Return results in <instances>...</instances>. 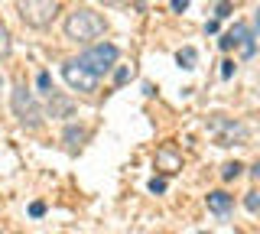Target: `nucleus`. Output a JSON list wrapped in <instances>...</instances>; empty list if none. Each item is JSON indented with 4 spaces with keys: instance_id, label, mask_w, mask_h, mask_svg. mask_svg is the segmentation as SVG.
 <instances>
[{
    "instance_id": "f257e3e1",
    "label": "nucleus",
    "mask_w": 260,
    "mask_h": 234,
    "mask_svg": "<svg viewBox=\"0 0 260 234\" xmlns=\"http://www.w3.org/2000/svg\"><path fill=\"white\" fill-rule=\"evenodd\" d=\"M104 33H108V20L88 7H78L65 17V39H72V43H91Z\"/></svg>"
},
{
    "instance_id": "f03ea898",
    "label": "nucleus",
    "mask_w": 260,
    "mask_h": 234,
    "mask_svg": "<svg viewBox=\"0 0 260 234\" xmlns=\"http://www.w3.org/2000/svg\"><path fill=\"white\" fill-rule=\"evenodd\" d=\"M10 101H13V114H16V120H20L26 130H39L43 127V108L36 104V98L29 94V88L23 85V82H16L13 85V94H10Z\"/></svg>"
},
{
    "instance_id": "7ed1b4c3",
    "label": "nucleus",
    "mask_w": 260,
    "mask_h": 234,
    "mask_svg": "<svg viewBox=\"0 0 260 234\" xmlns=\"http://www.w3.org/2000/svg\"><path fill=\"white\" fill-rule=\"evenodd\" d=\"M59 17V0H20V20L29 29H46Z\"/></svg>"
},
{
    "instance_id": "20e7f679",
    "label": "nucleus",
    "mask_w": 260,
    "mask_h": 234,
    "mask_svg": "<svg viewBox=\"0 0 260 234\" xmlns=\"http://www.w3.org/2000/svg\"><path fill=\"white\" fill-rule=\"evenodd\" d=\"M117 46H111V43H101V46H91L88 52H81V65H85L88 72H94L98 78L101 75H108V72L114 69V62H117Z\"/></svg>"
},
{
    "instance_id": "39448f33",
    "label": "nucleus",
    "mask_w": 260,
    "mask_h": 234,
    "mask_svg": "<svg viewBox=\"0 0 260 234\" xmlns=\"http://www.w3.org/2000/svg\"><path fill=\"white\" fill-rule=\"evenodd\" d=\"M208 130L215 133L218 147H234V143H244V137H247L244 124H238V120H231V117H221V114H215L208 120Z\"/></svg>"
},
{
    "instance_id": "423d86ee",
    "label": "nucleus",
    "mask_w": 260,
    "mask_h": 234,
    "mask_svg": "<svg viewBox=\"0 0 260 234\" xmlns=\"http://www.w3.org/2000/svg\"><path fill=\"white\" fill-rule=\"evenodd\" d=\"M62 78L69 82V88H75V91H85V94H94L98 91V75H94V72H88L78 59H72V62H65V65H62Z\"/></svg>"
},
{
    "instance_id": "0eeeda50",
    "label": "nucleus",
    "mask_w": 260,
    "mask_h": 234,
    "mask_svg": "<svg viewBox=\"0 0 260 234\" xmlns=\"http://www.w3.org/2000/svg\"><path fill=\"white\" fill-rule=\"evenodd\" d=\"M46 111H49V117H69L75 111V104L65 98V94H59L55 88H49L46 91Z\"/></svg>"
},
{
    "instance_id": "6e6552de",
    "label": "nucleus",
    "mask_w": 260,
    "mask_h": 234,
    "mask_svg": "<svg viewBox=\"0 0 260 234\" xmlns=\"http://www.w3.org/2000/svg\"><path fill=\"white\" fill-rule=\"evenodd\" d=\"M208 208L215 215H228L234 208V198L228 195V192H208Z\"/></svg>"
},
{
    "instance_id": "1a4fd4ad",
    "label": "nucleus",
    "mask_w": 260,
    "mask_h": 234,
    "mask_svg": "<svg viewBox=\"0 0 260 234\" xmlns=\"http://www.w3.org/2000/svg\"><path fill=\"white\" fill-rule=\"evenodd\" d=\"M88 140V130L85 127H78V124H69L65 127V143H69V150L75 153V150H81V143Z\"/></svg>"
},
{
    "instance_id": "9d476101",
    "label": "nucleus",
    "mask_w": 260,
    "mask_h": 234,
    "mask_svg": "<svg viewBox=\"0 0 260 234\" xmlns=\"http://www.w3.org/2000/svg\"><path fill=\"white\" fill-rule=\"evenodd\" d=\"M156 163L159 166H166V173H176L179 166H182V159L176 156V153H169V150H162V153H156Z\"/></svg>"
},
{
    "instance_id": "9b49d317",
    "label": "nucleus",
    "mask_w": 260,
    "mask_h": 234,
    "mask_svg": "<svg viewBox=\"0 0 260 234\" xmlns=\"http://www.w3.org/2000/svg\"><path fill=\"white\" fill-rule=\"evenodd\" d=\"M10 52H13V39H10V29H7V23L0 20V59H7Z\"/></svg>"
},
{
    "instance_id": "f8f14e48",
    "label": "nucleus",
    "mask_w": 260,
    "mask_h": 234,
    "mask_svg": "<svg viewBox=\"0 0 260 234\" xmlns=\"http://www.w3.org/2000/svg\"><path fill=\"white\" fill-rule=\"evenodd\" d=\"M176 62H179V65H182V69H195V62H199V52H195L192 46H185V49H179Z\"/></svg>"
},
{
    "instance_id": "ddd939ff",
    "label": "nucleus",
    "mask_w": 260,
    "mask_h": 234,
    "mask_svg": "<svg viewBox=\"0 0 260 234\" xmlns=\"http://www.w3.org/2000/svg\"><path fill=\"white\" fill-rule=\"evenodd\" d=\"M241 163H228V166H221V179L224 182H231V179H238V176H241Z\"/></svg>"
},
{
    "instance_id": "4468645a",
    "label": "nucleus",
    "mask_w": 260,
    "mask_h": 234,
    "mask_svg": "<svg viewBox=\"0 0 260 234\" xmlns=\"http://www.w3.org/2000/svg\"><path fill=\"white\" fill-rule=\"evenodd\" d=\"M244 205H247V212H260V192H247Z\"/></svg>"
},
{
    "instance_id": "2eb2a0df",
    "label": "nucleus",
    "mask_w": 260,
    "mask_h": 234,
    "mask_svg": "<svg viewBox=\"0 0 260 234\" xmlns=\"http://www.w3.org/2000/svg\"><path fill=\"white\" fill-rule=\"evenodd\" d=\"M150 192L153 195H162L166 192V179H150Z\"/></svg>"
},
{
    "instance_id": "dca6fc26",
    "label": "nucleus",
    "mask_w": 260,
    "mask_h": 234,
    "mask_svg": "<svg viewBox=\"0 0 260 234\" xmlns=\"http://www.w3.org/2000/svg\"><path fill=\"white\" fill-rule=\"evenodd\" d=\"M130 75H134V69H127V65H124V69H117V75H114V82H117V85H124Z\"/></svg>"
},
{
    "instance_id": "f3484780",
    "label": "nucleus",
    "mask_w": 260,
    "mask_h": 234,
    "mask_svg": "<svg viewBox=\"0 0 260 234\" xmlns=\"http://www.w3.org/2000/svg\"><path fill=\"white\" fill-rule=\"evenodd\" d=\"M29 215L32 218H43L46 215V205H43V202H32V205H29Z\"/></svg>"
},
{
    "instance_id": "a211bd4d",
    "label": "nucleus",
    "mask_w": 260,
    "mask_h": 234,
    "mask_svg": "<svg viewBox=\"0 0 260 234\" xmlns=\"http://www.w3.org/2000/svg\"><path fill=\"white\" fill-rule=\"evenodd\" d=\"M49 88H52V78H49V72H43V75H39V91H49Z\"/></svg>"
},
{
    "instance_id": "6ab92c4d",
    "label": "nucleus",
    "mask_w": 260,
    "mask_h": 234,
    "mask_svg": "<svg viewBox=\"0 0 260 234\" xmlns=\"http://www.w3.org/2000/svg\"><path fill=\"white\" fill-rule=\"evenodd\" d=\"M228 13H231V4L224 0V4H218V13H215V20H224Z\"/></svg>"
},
{
    "instance_id": "aec40b11",
    "label": "nucleus",
    "mask_w": 260,
    "mask_h": 234,
    "mask_svg": "<svg viewBox=\"0 0 260 234\" xmlns=\"http://www.w3.org/2000/svg\"><path fill=\"white\" fill-rule=\"evenodd\" d=\"M234 75V62H224L221 65V78H231Z\"/></svg>"
},
{
    "instance_id": "412c9836",
    "label": "nucleus",
    "mask_w": 260,
    "mask_h": 234,
    "mask_svg": "<svg viewBox=\"0 0 260 234\" xmlns=\"http://www.w3.org/2000/svg\"><path fill=\"white\" fill-rule=\"evenodd\" d=\"M101 4H111V7H130L134 0H101Z\"/></svg>"
},
{
    "instance_id": "4be33fe9",
    "label": "nucleus",
    "mask_w": 260,
    "mask_h": 234,
    "mask_svg": "<svg viewBox=\"0 0 260 234\" xmlns=\"http://www.w3.org/2000/svg\"><path fill=\"white\" fill-rule=\"evenodd\" d=\"M185 7H189V0H173V10H176V13H182Z\"/></svg>"
},
{
    "instance_id": "5701e85b",
    "label": "nucleus",
    "mask_w": 260,
    "mask_h": 234,
    "mask_svg": "<svg viewBox=\"0 0 260 234\" xmlns=\"http://www.w3.org/2000/svg\"><path fill=\"white\" fill-rule=\"evenodd\" d=\"M250 173H254V179L260 182V163H254V169H250Z\"/></svg>"
},
{
    "instance_id": "b1692460",
    "label": "nucleus",
    "mask_w": 260,
    "mask_h": 234,
    "mask_svg": "<svg viewBox=\"0 0 260 234\" xmlns=\"http://www.w3.org/2000/svg\"><path fill=\"white\" fill-rule=\"evenodd\" d=\"M257 29H260V10H257Z\"/></svg>"
},
{
    "instance_id": "393cba45",
    "label": "nucleus",
    "mask_w": 260,
    "mask_h": 234,
    "mask_svg": "<svg viewBox=\"0 0 260 234\" xmlns=\"http://www.w3.org/2000/svg\"><path fill=\"white\" fill-rule=\"evenodd\" d=\"M134 4H150V0H134Z\"/></svg>"
}]
</instances>
